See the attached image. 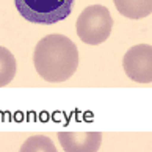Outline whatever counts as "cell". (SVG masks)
<instances>
[{
	"label": "cell",
	"instance_id": "5",
	"mask_svg": "<svg viewBox=\"0 0 152 152\" xmlns=\"http://www.w3.org/2000/svg\"><path fill=\"white\" fill-rule=\"evenodd\" d=\"M58 141L64 152H97L102 144L100 132H60Z\"/></svg>",
	"mask_w": 152,
	"mask_h": 152
},
{
	"label": "cell",
	"instance_id": "6",
	"mask_svg": "<svg viewBox=\"0 0 152 152\" xmlns=\"http://www.w3.org/2000/svg\"><path fill=\"white\" fill-rule=\"evenodd\" d=\"M119 14L129 19H143L152 13V0H113Z\"/></svg>",
	"mask_w": 152,
	"mask_h": 152
},
{
	"label": "cell",
	"instance_id": "7",
	"mask_svg": "<svg viewBox=\"0 0 152 152\" xmlns=\"http://www.w3.org/2000/svg\"><path fill=\"white\" fill-rule=\"evenodd\" d=\"M16 71H18V63H16L14 55L7 47L0 46V88L13 82Z\"/></svg>",
	"mask_w": 152,
	"mask_h": 152
},
{
	"label": "cell",
	"instance_id": "4",
	"mask_svg": "<svg viewBox=\"0 0 152 152\" xmlns=\"http://www.w3.org/2000/svg\"><path fill=\"white\" fill-rule=\"evenodd\" d=\"M124 72L137 83L152 82V46L138 44L130 47L122 58Z\"/></svg>",
	"mask_w": 152,
	"mask_h": 152
},
{
	"label": "cell",
	"instance_id": "2",
	"mask_svg": "<svg viewBox=\"0 0 152 152\" xmlns=\"http://www.w3.org/2000/svg\"><path fill=\"white\" fill-rule=\"evenodd\" d=\"M77 35L85 44L99 46L105 42L113 30V18L107 7L91 5L80 13L75 24Z\"/></svg>",
	"mask_w": 152,
	"mask_h": 152
},
{
	"label": "cell",
	"instance_id": "3",
	"mask_svg": "<svg viewBox=\"0 0 152 152\" xmlns=\"http://www.w3.org/2000/svg\"><path fill=\"white\" fill-rule=\"evenodd\" d=\"M19 14L38 25H52L71 14L74 0H14Z\"/></svg>",
	"mask_w": 152,
	"mask_h": 152
},
{
	"label": "cell",
	"instance_id": "8",
	"mask_svg": "<svg viewBox=\"0 0 152 152\" xmlns=\"http://www.w3.org/2000/svg\"><path fill=\"white\" fill-rule=\"evenodd\" d=\"M19 152H58L53 141L46 135H33L22 143Z\"/></svg>",
	"mask_w": 152,
	"mask_h": 152
},
{
	"label": "cell",
	"instance_id": "1",
	"mask_svg": "<svg viewBox=\"0 0 152 152\" xmlns=\"http://www.w3.org/2000/svg\"><path fill=\"white\" fill-rule=\"evenodd\" d=\"M33 64L49 83L66 82L78 67V49L71 38L60 33L44 36L33 52Z\"/></svg>",
	"mask_w": 152,
	"mask_h": 152
}]
</instances>
